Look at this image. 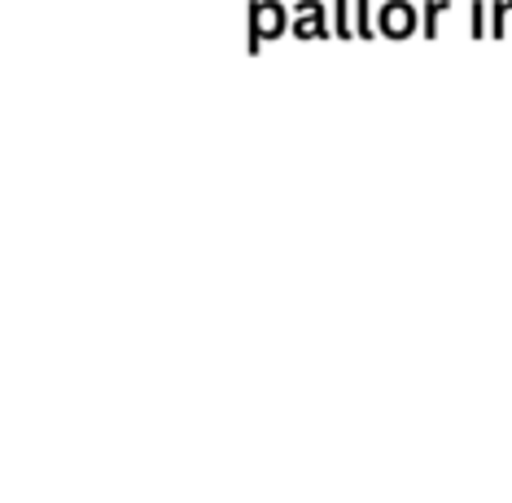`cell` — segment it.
Segmentation results:
<instances>
[{"mask_svg":"<svg viewBox=\"0 0 512 503\" xmlns=\"http://www.w3.org/2000/svg\"><path fill=\"white\" fill-rule=\"evenodd\" d=\"M355 35L359 40H372V35H377V22L368 14V0H355Z\"/></svg>","mask_w":512,"mask_h":503,"instance_id":"cell-7","label":"cell"},{"mask_svg":"<svg viewBox=\"0 0 512 503\" xmlns=\"http://www.w3.org/2000/svg\"><path fill=\"white\" fill-rule=\"evenodd\" d=\"M447 9H451V0H429V5L421 9V31L429 35V40L438 35V18L447 14Z\"/></svg>","mask_w":512,"mask_h":503,"instance_id":"cell-4","label":"cell"},{"mask_svg":"<svg viewBox=\"0 0 512 503\" xmlns=\"http://www.w3.org/2000/svg\"><path fill=\"white\" fill-rule=\"evenodd\" d=\"M473 35H477V40H482V35H491V22H486L482 0H473Z\"/></svg>","mask_w":512,"mask_h":503,"instance_id":"cell-8","label":"cell"},{"mask_svg":"<svg viewBox=\"0 0 512 503\" xmlns=\"http://www.w3.org/2000/svg\"><path fill=\"white\" fill-rule=\"evenodd\" d=\"M289 31H294L298 40H333V27L324 22V5H320V0H298Z\"/></svg>","mask_w":512,"mask_h":503,"instance_id":"cell-2","label":"cell"},{"mask_svg":"<svg viewBox=\"0 0 512 503\" xmlns=\"http://www.w3.org/2000/svg\"><path fill=\"white\" fill-rule=\"evenodd\" d=\"M246 18H250V40H246L250 57H259L263 40H276V35L289 31V14H285V5H276V0H254L246 9Z\"/></svg>","mask_w":512,"mask_h":503,"instance_id":"cell-1","label":"cell"},{"mask_svg":"<svg viewBox=\"0 0 512 503\" xmlns=\"http://www.w3.org/2000/svg\"><path fill=\"white\" fill-rule=\"evenodd\" d=\"M346 5H351V0H333V35H337V40H351V35H355V18L351 14H346Z\"/></svg>","mask_w":512,"mask_h":503,"instance_id":"cell-5","label":"cell"},{"mask_svg":"<svg viewBox=\"0 0 512 503\" xmlns=\"http://www.w3.org/2000/svg\"><path fill=\"white\" fill-rule=\"evenodd\" d=\"M508 18H512V0H495L491 5V35L495 40H504L508 35Z\"/></svg>","mask_w":512,"mask_h":503,"instance_id":"cell-6","label":"cell"},{"mask_svg":"<svg viewBox=\"0 0 512 503\" xmlns=\"http://www.w3.org/2000/svg\"><path fill=\"white\" fill-rule=\"evenodd\" d=\"M421 31V22H416V9L407 5V0H390L386 9H381L377 18V35H386V40H407V35Z\"/></svg>","mask_w":512,"mask_h":503,"instance_id":"cell-3","label":"cell"}]
</instances>
